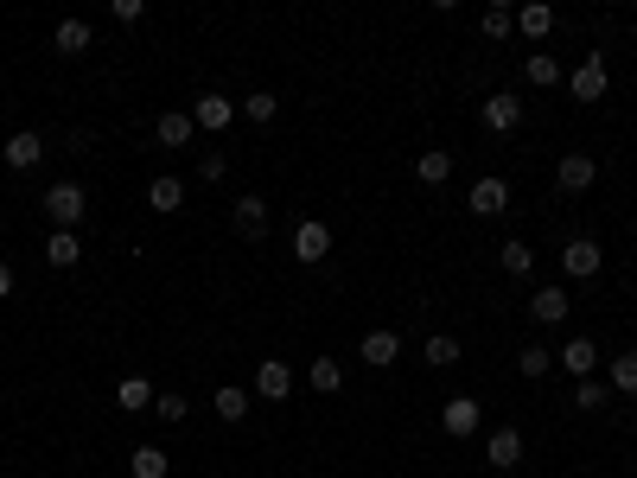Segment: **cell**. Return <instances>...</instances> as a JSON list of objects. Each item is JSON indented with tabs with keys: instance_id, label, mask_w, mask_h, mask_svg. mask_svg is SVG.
Segmentation results:
<instances>
[{
	"instance_id": "cell-1",
	"label": "cell",
	"mask_w": 637,
	"mask_h": 478,
	"mask_svg": "<svg viewBox=\"0 0 637 478\" xmlns=\"http://www.w3.org/2000/svg\"><path fill=\"white\" fill-rule=\"evenodd\" d=\"M45 217H51V230H77L83 224V211H90V192H83L77 179H58V185H45Z\"/></svg>"
},
{
	"instance_id": "cell-2",
	"label": "cell",
	"mask_w": 637,
	"mask_h": 478,
	"mask_svg": "<svg viewBox=\"0 0 637 478\" xmlns=\"http://www.w3.org/2000/svg\"><path fill=\"white\" fill-rule=\"evenodd\" d=\"M599 268H606V249H599L593 236H567V249H561V275H567V281H593Z\"/></svg>"
},
{
	"instance_id": "cell-3",
	"label": "cell",
	"mask_w": 637,
	"mask_h": 478,
	"mask_svg": "<svg viewBox=\"0 0 637 478\" xmlns=\"http://www.w3.org/2000/svg\"><path fill=\"white\" fill-rule=\"evenodd\" d=\"M325 255H332V230H325L319 217H300L294 224V262L313 268V262H325Z\"/></svg>"
},
{
	"instance_id": "cell-4",
	"label": "cell",
	"mask_w": 637,
	"mask_h": 478,
	"mask_svg": "<svg viewBox=\"0 0 637 478\" xmlns=\"http://www.w3.org/2000/svg\"><path fill=\"white\" fill-rule=\"evenodd\" d=\"M255 396H262V402H287V396H294V370H287L281 357H262V364H255Z\"/></svg>"
},
{
	"instance_id": "cell-5",
	"label": "cell",
	"mask_w": 637,
	"mask_h": 478,
	"mask_svg": "<svg viewBox=\"0 0 637 478\" xmlns=\"http://www.w3.org/2000/svg\"><path fill=\"white\" fill-rule=\"evenodd\" d=\"M236 122V102L223 96V90H204L198 102H192V128H211V134H223Z\"/></svg>"
},
{
	"instance_id": "cell-6",
	"label": "cell",
	"mask_w": 637,
	"mask_h": 478,
	"mask_svg": "<svg viewBox=\"0 0 637 478\" xmlns=\"http://www.w3.org/2000/svg\"><path fill=\"white\" fill-rule=\"evenodd\" d=\"M478 421H485V408H478L472 396H453V402L440 408V428L453 434V440H472V434H478Z\"/></svg>"
},
{
	"instance_id": "cell-7",
	"label": "cell",
	"mask_w": 637,
	"mask_h": 478,
	"mask_svg": "<svg viewBox=\"0 0 637 478\" xmlns=\"http://www.w3.org/2000/svg\"><path fill=\"white\" fill-rule=\"evenodd\" d=\"M485 128L491 134H516V128H523V96H510V90L485 96Z\"/></svg>"
},
{
	"instance_id": "cell-8",
	"label": "cell",
	"mask_w": 637,
	"mask_h": 478,
	"mask_svg": "<svg viewBox=\"0 0 637 478\" xmlns=\"http://www.w3.org/2000/svg\"><path fill=\"white\" fill-rule=\"evenodd\" d=\"M555 364H561L574 383H587V377H593V364H599V345H593V338H567V345L555 351Z\"/></svg>"
},
{
	"instance_id": "cell-9",
	"label": "cell",
	"mask_w": 637,
	"mask_h": 478,
	"mask_svg": "<svg viewBox=\"0 0 637 478\" xmlns=\"http://www.w3.org/2000/svg\"><path fill=\"white\" fill-rule=\"evenodd\" d=\"M236 236H249V243H262V236H268V198L262 192L236 198Z\"/></svg>"
},
{
	"instance_id": "cell-10",
	"label": "cell",
	"mask_w": 637,
	"mask_h": 478,
	"mask_svg": "<svg viewBox=\"0 0 637 478\" xmlns=\"http://www.w3.org/2000/svg\"><path fill=\"white\" fill-rule=\"evenodd\" d=\"M485 459H491L497 472H516V466H523V428H497L485 440Z\"/></svg>"
},
{
	"instance_id": "cell-11",
	"label": "cell",
	"mask_w": 637,
	"mask_h": 478,
	"mask_svg": "<svg viewBox=\"0 0 637 478\" xmlns=\"http://www.w3.org/2000/svg\"><path fill=\"white\" fill-rule=\"evenodd\" d=\"M593 179H599L593 153H561V166H555V185H561V192H587Z\"/></svg>"
},
{
	"instance_id": "cell-12",
	"label": "cell",
	"mask_w": 637,
	"mask_h": 478,
	"mask_svg": "<svg viewBox=\"0 0 637 478\" xmlns=\"http://www.w3.org/2000/svg\"><path fill=\"white\" fill-rule=\"evenodd\" d=\"M0 160H7L13 173H32V166L45 160V141H39V134H32V128H20V134H13L7 147H0Z\"/></svg>"
},
{
	"instance_id": "cell-13",
	"label": "cell",
	"mask_w": 637,
	"mask_h": 478,
	"mask_svg": "<svg viewBox=\"0 0 637 478\" xmlns=\"http://www.w3.org/2000/svg\"><path fill=\"white\" fill-rule=\"evenodd\" d=\"M357 351H364V364H370V370H389L395 357H402V338H395L389 326H376V332H364V345H357Z\"/></svg>"
},
{
	"instance_id": "cell-14",
	"label": "cell",
	"mask_w": 637,
	"mask_h": 478,
	"mask_svg": "<svg viewBox=\"0 0 637 478\" xmlns=\"http://www.w3.org/2000/svg\"><path fill=\"white\" fill-rule=\"evenodd\" d=\"M510 211V185L504 179H478L472 185V217H504Z\"/></svg>"
},
{
	"instance_id": "cell-15",
	"label": "cell",
	"mask_w": 637,
	"mask_h": 478,
	"mask_svg": "<svg viewBox=\"0 0 637 478\" xmlns=\"http://www.w3.org/2000/svg\"><path fill=\"white\" fill-rule=\"evenodd\" d=\"M574 96H580V102H599V96H606V51H593V58L574 71Z\"/></svg>"
},
{
	"instance_id": "cell-16",
	"label": "cell",
	"mask_w": 637,
	"mask_h": 478,
	"mask_svg": "<svg viewBox=\"0 0 637 478\" xmlns=\"http://www.w3.org/2000/svg\"><path fill=\"white\" fill-rule=\"evenodd\" d=\"M516 32H523V39H548V32H555V7L523 0V7H516Z\"/></svg>"
},
{
	"instance_id": "cell-17",
	"label": "cell",
	"mask_w": 637,
	"mask_h": 478,
	"mask_svg": "<svg viewBox=\"0 0 637 478\" xmlns=\"http://www.w3.org/2000/svg\"><path fill=\"white\" fill-rule=\"evenodd\" d=\"M45 262H51V268H77V262H83L77 230H51V236H45Z\"/></svg>"
},
{
	"instance_id": "cell-18",
	"label": "cell",
	"mask_w": 637,
	"mask_h": 478,
	"mask_svg": "<svg viewBox=\"0 0 637 478\" xmlns=\"http://www.w3.org/2000/svg\"><path fill=\"white\" fill-rule=\"evenodd\" d=\"M147 204H153V211H160V217H172V211H179V204H185V179L160 173V179L147 185Z\"/></svg>"
},
{
	"instance_id": "cell-19",
	"label": "cell",
	"mask_w": 637,
	"mask_h": 478,
	"mask_svg": "<svg viewBox=\"0 0 637 478\" xmlns=\"http://www.w3.org/2000/svg\"><path fill=\"white\" fill-rule=\"evenodd\" d=\"M306 383H313V396H338V389H344V364H338V357H313Z\"/></svg>"
},
{
	"instance_id": "cell-20",
	"label": "cell",
	"mask_w": 637,
	"mask_h": 478,
	"mask_svg": "<svg viewBox=\"0 0 637 478\" xmlns=\"http://www.w3.org/2000/svg\"><path fill=\"white\" fill-rule=\"evenodd\" d=\"M153 134H160V147H185V141L198 134V128H192V109H185V115H179V109L160 115V122H153Z\"/></svg>"
},
{
	"instance_id": "cell-21",
	"label": "cell",
	"mask_w": 637,
	"mask_h": 478,
	"mask_svg": "<svg viewBox=\"0 0 637 478\" xmlns=\"http://www.w3.org/2000/svg\"><path fill=\"white\" fill-rule=\"evenodd\" d=\"M51 45H58L64 58H83V51H90V20H64L58 32H51Z\"/></svg>"
},
{
	"instance_id": "cell-22",
	"label": "cell",
	"mask_w": 637,
	"mask_h": 478,
	"mask_svg": "<svg viewBox=\"0 0 637 478\" xmlns=\"http://www.w3.org/2000/svg\"><path fill=\"white\" fill-rule=\"evenodd\" d=\"M523 77L536 83V90H555V83H561V58H548V51H529V58H523Z\"/></svg>"
},
{
	"instance_id": "cell-23",
	"label": "cell",
	"mask_w": 637,
	"mask_h": 478,
	"mask_svg": "<svg viewBox=\"0 0 637 478\" xmlns=\"http://www.w3.org/2000/svg\"><path fill=\"white\" fill-rule=\"evenodd\" d=\"M415 179L421 185H446V179H453V153H421V160H415Z\"/></svg>"
},
{
	"instance_id": "cell-24",
	"label": "cell",
	"mask_w": 637,
	"mask_h": 478,
	"mask_svg": "<svg viewBox=\"0 0 637 478\" xmlns=\"http://www.w3.org/2000/svg\"><path fill=\"white\" fill-rule=\"evenodd\" d=\"M529 313H536L542 326H555V319H567V287H542V294L529 300Z\"/></svg>"
},
{
	"instance_id": "cell-25",
	"label": "cell",
	"mask_w": 637,
	"mask_h": 478,
	"mask_svg": "<svg viewBox=\"0 0 637 478\" xmlns=\"http://www.w3.org/2000/svg\"><path fill=\"white\" fill-rule=\"evenodd\" d=\"M421 357H427L434 370H453V364H459V338H453V332H434V338L421 345Z\"/></svg>"
},
{
	"instance_id": "cell-26",
	"label": "cell",
	"mask_w": 637,
	"mask_h": 478,
	"mask_svg": "<svg viewBox=\"0 0 637 478\" xmlns=\"http://www.w3.org/2000/svg\"><path fill=\"white\" fill-rule=\"evenodd\" d=\"M606 389H612V396H625V402L637 396V351L612 357V383H606Z\"/></svg>"
},
{
	"instance_id": "cell-27",
	"label": "cell",
	"mask_w": 637,
	"mask_h": 478,
	"mask_svg": "<svg viewBox=\"0 0 637 478\" xmlns=\"http://www.w3.org/2000/svg\"><path fill=\"white\" fill-rule=\"evenodd\" d=\"M497 262H504V275H529V268H536V249H529L523 236H510V243L497 249Z\"/></svg>"
},
{
	"instance_id": "cell-28",
	"label": "cell",
	"mask_w": 637,
	"mask_h": 478,
	"mask_svg": "<svg viewBox=\"0 0 637 478\" xmlns=\"http://www.w3.org/2000/svg\"><path fill=\"white\" fill-rule=\"evenodd\" d=\"M166 466H172L166 447H134V459H128V472H134V478H166Z\"/></svg>"
},
{
	"instance_id": "cell-29",
	"label": "cell",
	"mask_w": 637,
	"mask_h": 478,
	"mask_svg": "<svg viewBox=\"0 0 637 478\" xmlns=\"http://www.w3.org/2000/svg\"><path fill=\"white\" fill-rule=\"evenodd\" d=\"M274 109H281V102H274L268 90H255V96H243V102H236V115H249V122H262V128L274 122Z\"/></svg>"
},
{
	"instance_id": "cell-30",
	"label": "cell",
	"mask_w": 637,
	"mask_h": 478,
	"mask_svg": "<svg viewBox=\"0 0 637 478\" xmlns=\"http://www.w3.org/2000/svg\"><path fill=\"white\" fill-rule=\"evenodd\" d=\"M478 26H485V39H510V32H516V7H485Z\"/></svg>"
},
{
	"instance_id": "cell-31",
	"label": "cell",
	"mask_w": 637,
	"mask_h": 478,
	"mask_svg": "<svg viewBox=\"0 0 637 478\" xmlns=\"http://www.w3.org/2000/svg\"><path fill=\"white\" fill-rule=\"evenodd\" d=\"M243 415H249V396H243V389H217V421H230V428H236Z\"/></svg>"
},
{
	"instance_id": "cell-32",
	"label": "cell",
	"mask_w": 637,
	"mask_h": 478,
	"mask_svg": "<svg viewBox=\"0 0 637 478\" xmlns=\"http://www.w3.org/2000/svg\"><path fill=\"white\" fill-rule=\"evenodd\" d=\"M153 415H160V421H185V415H192V402H185L179 389H160V396H153Z\"/></svg>"
},
{
	"instance_id": "cell-33",
	"label": "cell",
	"mask_w": 637,
	"mask_h": 478,
	"mask_svg": "<svg viewBox=\"0 0 637 478\" xmlns=\"http://www.w3.org/2000/svg\"><path fill=\"white\" fill-rule=\"evenodd\" d=\"M548 364H555V351H542V345H523V357H516L523 377H548Z\"/></svg>"
},
{
	"instance_id": "cell-34",
	"label": "cell",
	"mask_w": 637,
	"mask_h": 478,
	"mask_svg": "<svg viewBox=\"0 0 637 478\" xmlns=\"http://www.w3.org/2000/svg\"><path fill=\"white\" fill-rule=\"evenodd\" d=\"M115 402H122V408H153V389H147L141 377H122V389H115Z\"/></svg>"
},
{
	"instance_id": "cell-35",
	"label": "cell",
	"mask_w": 637,
	"mask_h": 478,
	"mask_svg": "<svg viewBox=\"0 0 637 478\" xmlns=\"http://www.w3.org/2000/svg\"><path fill=\"white\" fill-rule=\"evenodd\" d=\"M606 396H612V389H606V383H593V377H587V383H574V408H587V415H593V408H606Z\"/></svg>"
},
{
	"instance_id": "cell-36",
	"label": "cell",
	"mask_w": 637,
	"mask_h": 478,
	"mask_svg": "<svg viewBox=\"0 0 637 478\" xmlns=\"http://www.w3.org/2000/svg\"><path fill=\"white\" fill-rule=\"evenodd\" d=\"M223 173H230V160H223V153H198V179H204V185H217Z\"/></svg>"
},
{
	"instance_id": "cell-37",
	"label": "cell",
	"mask_w": 637,
	"mask_h": 478,
	"mask_svg": "<svg viewBox=\"0 0 637 478\" xmlns=\"http://www.w3.org/2000/svg\"><path fill=\"white\" fill-rule=\"evenodd\" d=\"M109 13H115V20H122V26H134V20H141V13H147V7H141V0H115V7H109Z\"/></svg>"
},
{
	"instance_id": "cell-38",
	"label": "cell",
	"mask_w": 637,
	"mask_h": 478,
	"mask_svg": "<svg viewBox=\"0 0 637 478\" xmlns=\"http://www.w3.org/2000/svg\"><path fill=\"white\" fill-rule=\"evenodd\" d=\"M7 294H13V268L0 262V300H7Z\"/></svg>"
}]
</instances>
